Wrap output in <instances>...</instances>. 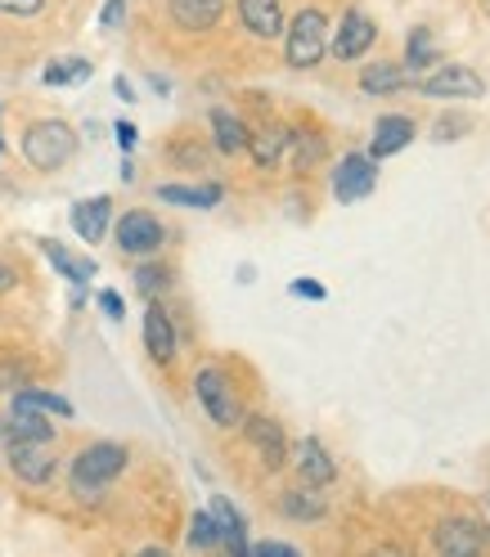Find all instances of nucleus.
Masks as SVG:
<instances>
[{
  "instance_id": "obj_27",
  "label": "nucleus",
  "mask_w": 490,
  "mask_h": 557,
  "mask_svg": "<svg viewBox=\"0 0 490 557\" xmlns=\"http://www.w3.org/2000/svg\"><path fill=\"white\" fill-rule=\"evenodd\" d=\"M41 82L46 86H82V82H90V59H54V63H46Z\"/></svg>"
},
{
  "instance_id": "obj_6",
  "label": "nucleus",
  "mask_w": 490,
  "mask_h": 557,
  "mask_svg": "<svg viewBox=\"0 0 490 557\" xmlns=\"http://www.w3.org/2000/svg\"><path fill=\"white\" fill-rule=\"evenodd\" d=\"M432 540H437L441 557H486V548H490V531L477 517H445L432 531Z\"/></svg>"
},
{
  "instance_id": "obj_8",
  "label": "nucleus",
  "mask_w": 490,
  "mask_h": 557,
  "mask_svg": "<svg viewBox=\"0 0 490 557\" xmlns=\"http://www.w3.org/2000/svg\"><path fill=\"white\" fill-rule=\"evenodd\" d=\"M378 189V162L369 153H346L333 166V198L338 202H360Z\"/></svg>"
},
{
  "instance_id": "obj_36",
  "label": "nucleus",
  "mask_w": 490,
  "mask_h": 557,
  "mask_svg": "<svg viewBox=\"0 0 490 557\" xmlns=\"http://www.w3.org/2000/svg\"><path fill=\"white\" fill-rule=\"evenodd\" d=\"M253 557H302L293 544H279V540H261L257 548H253Z\"/></svg>"
},
{
  "instance_id": "obj_25",
  "label": "nucleus",
  "mask_w": 490,
  "mask_h": 557,
  "mask_svg": "<svg viewBox=\"0 0 490 557\" xmlns=\"http://www.w3.org/2000/svg\"><path fill=\"white\" fill-rule=\"evenodd\" d=\"M279 512H284L289 521H320L324 512H329V504L315 495V491H289V495H279Z\"/></svg>"
},
{
  "instance_id": "obj_16",
  "label": "nucleus",
  "mask_w": 490,
  "mask_h": 557,
  "mask_svg": "<svg viewBox=\"0 0 490 557\" xmlns=\"http://www.w3.org/2000/svg\"><path fill=\"white\" fill-rule=\"evenodd\" d=\"M238 18L257 41L284 37V10H279V0H238Z\"/></svg>"
},
{
  "instance_id": "obj_20",
  "label": "nucleus",
  "mask_w": 490,
  "mask_h": 557,
  "mask_svg": "<svg viewBox=\"0 0 490 557\" xmlns=\"http://www.w3.org/2000/svg\"><path fill=\"white\" fill-rule=\"evenodd\" d=\"M405 86H409V67H401V63H369L360 73L365 95H396Z\"/></svg>"
},
{
  "instance_id": "obj_26",
  "label": "nucleus",
  "mask_w": 490,
  "mask_h": 557,
  "mask_svg": "<svg viewBox=\"0 0 490 557\" xmlns=\"http://www.w3.org/2000/svg\"><path fill=\"white\" fill-rule=\"evenodd\" d=\"M289 153H293V166L297 171H310L315 162L324 158V135H315V131H289Z\"/></svg>"
},
{
  "instance_id": "obj_15",
  "label": "nucleus",
  "mask_w": 490,
  "mask_h": 557,
  "mask_svg": "<svg viewBox=\"0 0 490 557\" xmlns=\"http://www.w3.org/2000/svg\"><path fill=\"white\" fill-rule=\"evenodd\" d=\"M167 14L181 32H212L225 14V0H167Z\"/></svg>"
},
{
  "instance_id": "obj_34",
  "label": "nucleus",
  "mask_w": 490,
  "mask_h": 557,
  "mask_svg": "<svg viewBox=\"0 0 490 557\" xmlns=\"http://www.w3.org/2000/svg\"><path fill=\"white\" fill-rule=\"evenodd\" d=\"M122 23H126V0H109V5H103V14H99V27L113 32V27H122Z\"/></svg>"
},
{
  "instance_id": "obj_23",
  "label": "nucleus",
  "mask_w": 490,
  "mask_h": 557,
  "mask_svg": "<svg viewBox=\"0 0 490 557\" xmlns=\"http://www.w3.org/2000/svg\"><path fill=\"white\" fill-rule=\"evenodd\" d=\"M158 198L171 207H217L225 198V189L221 185H162Z\"/></svg>"
},
{
  "instance_id": "obj_21",
  "label": "nucleus",
  "mask_w": 490,
  "mask_h": 557,
  "mask_svg": "<svg viewBox=\"0 0 490 557\" xmlns=\"http://www.w3.org/2000/svg\"><path fill=\"white\" fill-rule=\"evenodd\" d=\"M248 126H243L230 109H212V145L221 149V153H243L248 149Z\"/></svg>"
},
{
  "instance_id": "obj_11",
  "label": "nucleus",
  "mask_w": 490,
  "mask_h": 557,
  "mask_svg": "<svg viewBox=\"0 0 490 557\" xmlns=\"http://www.w3.org/2000/svg\"><path fill=\"white\" fill-rule=\"evenodd\" d=\"M293 472H297V481L306 485V491H324V485L338 481L333 455H329V449L315 441V436H302V441L293 445Z\"/></svg>"
},
{
  "instance_id": "obj_7",
  "label": "nucleus",
  "mask_w": 490,
  "mask_h": 557,
  "mask_svg": "<svg viewBox=\"0 0 490 557\" xmlns=\"http://www.w3.org/2000/svg\"><path fill=\"white\" fill-rule=\"evenodd\" d=\"M10 459V472L23 481V485H46L59 468V455H54V441H10L5 449Z\"/></svg>"
},
{
  "instance_id": "obj_12",
  "label": "nucleus",
  "mask_w": 490,
  "mask_h": 557,
  "mask_svg": "<svg viewBox=\"0 0 490 557\" xmlns=\"http://www.w3.org/2000/svg\"><path fill=\"white\" fill-rule=\"evenodd\" d=\"M373 41H378V23H373L365 10H346L342 23H338V32L329 37V50H333L342 63H352V59H360Z\"/></svg>"
},
{
  "instance_id": "obj_9",
  "label": "nucleus",
  "mask_w": 490,
  "mask_h": 557,
  "mask_svg": "<svg viewBox=\"0 0 490 557\" xmlns=\"http://www.w3.org/2000/svg\"><path fill=\"white\" fill-rule=\"evenodd\" d=\"M243 436H248V445L261 455L266 472H284L289 468V436H284V428H279L274 418H266V413L243 418Z\"/></svg>"
},
{
  "instance_id": "obj_5",
  "label": "nucleus",
  "mask_w": 490,
  "mask_h": 557,
  "mask_svg": "<svg viewBox=\"0 0 490 557\" xmlns=\"http://www.w3.org/2000/svg\"><path fill=\"white\" fill-rule=\"evenodd\" d=\"M418 95H428V99H481L486 82H481V73H473L468 63H437V67H428V77L418 82Z\"/></svg>"
},
{
  "instance_id": "obj_22",
  "label": "nucleus",
  "mask_w": 490,
  "mask_h": 557,
  "mask_svg": "<svg viewBox=\"0 0 490 557\" xmlns=\"http://www.w3.org/2000/svg\"><path fill=\"white\" fill-rule=\"evenodd\" d=\"M248 153H253L257 166H274L289 153V131L284 126H261L257 135H248Z\"/></svg>"
},
{
  "instance_id": "obj_28",
  "label": "nucleus",
  "mask_w": 490,
  "mask_h": 557,
  "mask_svg": "<svg viewBox=\"0 0 490 557\" xmlns=\"http://www.w3.org/2000/svg\"><path fill=\"white\" fill-rule=\"evenodd\" d=\"M405 67H409V73H428V67H437V46H432V32L428 27H414L409 32Z\"/></svg>"
},
{
  "instance_id": "obj_14",
  "label": "nucleus",
  "mask_w": 490,
  "mask_h": 557,
  "mask_svg": "<svg viewBox=\"0 0 490 557\" xmlns=\"http://www.w3.org/2000/svg\"><path fill=\"white\" fill-rule=\"evenodd\" d=\"M414 145V122L401 117V113H388L373 122V139H369V158L382 162V158H396L401 149Z\"/></svg>"
},
{
  "instance_id": "obj_1",
  "label": "nucleus",
  "mask_w": 490,
  "mask_h": 557,
  "mask_svg": "<svg viewBox=\"0 0 490 557\" xmlns=\"http://www.w3.org/2000/svg\"><path fill=\"white\" fill-rule=\"evenodd\" d=\"M126 463H131V455H126V445H118V441H95V445H86L82 455L73 459V468H68L73 495H77V499H99V495L126 472Z\"/></svg>"
},
{
  "instance_id": "obj_4",
  "label": "nucleus",
  "mask_w": 490,
  "mask_h": 557,
  "mask_svg": "<svg viewBox=\"0 0 490 557\" xmlns=\"http://www.w3.org/2000/svg\"><path fill=\"white\" fill-rule=\"evenodd\" d=\"M194 396H198V405L207 409V418H212L217 428H238L243 423V405L234 396V382L221 369H198Z\"/></svg>"
},
{
  "instance_id": "obj_33",
  "label": "nucleus",
  "mask_w": 490,
  "mask_h": 557,
  "mask_svg": "<svg viewBox=\"0 0 490 557\" xmlns=\"http://www.w3.org/2000/svg\"><path fill=\"white\" fill-rule=\"evenodd\" d=\"M41 10H46V0H0V14H14V18H32Z\"/></svg>"
},
{
  "instance_id": "obj_24",
  "label": "nucleus",
  "mask_w": 490,
  "mask_h": 557,
  "mask_svg": "<svg viewBox=\"0 0 490 557\" xmlns=\"http://www.w3.org/2000/svg\"><path fill=\"white\" fill-rule=\"evenodd\" d=\"M41 252L50 257V265H54L59 274H68V278H73L77 288H82V284H90V278H95V261H77V257L68 252L63 243H54V238H41Z\"/></svg>"
},
{
  "instance_id": "obj_2",
  "label": "nucleus",
  "mask_w": 490,
  "mask_h": 557,
  "mask_svg": "<svg viewBox=\"0 0 490 557\" xmlns=\"http://www.w3.org/2000/svg\"><path fill=\"white\" fill-rule=\"evenodd\" d=\"M73 153H77V131L59 117H41L23 131V158L37 171H59L73 162Z\"/></svg>"
},
{
  "instance_id": "obj_17",
  "label": "nucleus",
  "mask_w": 490,
  "mask_h": 557,
  "mask_svg": "<svg viewBox=\"0 0 490 557\" xmlns=\"http://www.w3.org/2000/svg\"><path fill=\"white\" fill-rule=\"evenodd\" d=\"M109 216H113V198H109V194H99V198H82V202H73V216H68V221H73V230L95 248V243L109 234Z\"/></svg>"
},
{
  "instance_id": "obj_43",
  "label": "nucleus",
  "mask_w": 490,
  "mask_h": 557,
  "mask_svg": "<svg viewBox=\"0 0 490 557\" xmlns=\"http://www.w3.org/2000/svg\"><path fill=\"white\" fill-rule=\"evenodd\" d=\"M0 153H5V135H0Z\"/></svg>"
},
{
  "instance_id": "obj_10",
  "label": "nucleus",
  "mask_w": 490,
  "mask_h": 557,
  "mask_svg": "<svg viewBox=\"0 0 490 557\" xmlns=\"http://www.w3.org/2000/svg\"><path fill=\"white\" fill-rule=\"evenodd\" d=\"M162 238H167L162 221L149 216L145 207H135V212L118 216V248H122L126 257H154V252L162 248Z\"/></svg>"
},
{
  "instance_id": "obj_35",
  "label": "nucleus",
  "mask_w": 490,
  "mask_h": 557,
  "mask_svg": "<svg viewBox=\"0 0 490 557\" xmlns=\"http://www.w3.org/2000/svg\"><path fill=\"white\" fill-rule=\"evenodd\" d=\"M293 297H306V301H324V284L320 278H293Z\"/></svg>"
},
{
  "instance_id": "obj_32",
  "label": "nucleus",
  "mask_w": 490,
  "mask_h": 557,
  "mask_svg": "<svg viewBox=\"0 0 490 557\" xmlns=\"http://www.w3.org/2000/svg\"><path fill=\"white\" fill-rule=\"evenodd\" d=\"M27 387V364L19 356H0V396Z\"/></svg>"
},
{
  "instance_id": "obj_18",
  "label": "nucleus",
  "mask_w": 490,
  "mask_h": 557,
  "mask_svg": "<svg viewBox=\"0 0 490 557\" xmlns=\"http://www.w3.org/2000/svg\"><path fill=\"white\" fill-rule=\"evenodd\" d=\"M207 512H212V521H217V540L225 544V553H230V557H253V548H248V527H243V517L234 512V504H230V499H221V495H217Z\"/></svg>"
},
{
  "instance_id": "obj_40",
  "label": "nucleus",
  "mask_w": 490,
  "mask_h": 557,
  "mask_svg": "<svg viewBox=\"0 0 490 557\" xmlns=\"http://www.w3.org/2000/svg\"><path fill=\"white\" fill-rule=\"evenodd\" d=\"M468 131V122H441L437 126V139H454V135H464Z\"/></svg>"
},
{
  "instance_id": "obj_39",
  "label": "nucleus",
  "mask_w": 490,
  "mask_h": 557,
  "mask_svg": "<svg viewBox=\"0 0 490 557\" xmlns=\"http://www.w3.org/2000/svg\"><path fill=\"white\" fill-rule=\"evenodd\" d=\"M19 284V265H10V261H0V293H10Z\"/></svg>"
},
{
  "instance_id": "obj_3",
  "label": "nucleus",
  "mask_w": 490,
  "mask_h": 557,
  "mask_svg": "<svg viewBox=\"0 0 490 557\" xmlns=\"http://www.w3.org/2000/svg\"><path fill=\"white\" fill-rule=\"evenodd\" d=\"M324 54H329V18L320 10H302L289 23V37H284L289 67H315Z\"/></svg>"
},
{
  "instance_id": "obj_30",
  "label": "nucleus",
  "mask_w": 490,
  "mask_h": 557,
  "mask_svg": "<svg viewBox=\"0 0 490 557\" xmlns=\"http://www.w3.org/2000/svg\"><path fill=\"white\" fill-rule=\"evenodd\" d=\"M135 288L145 293V297H158V293H167V288H171V270H167V265H158V261L139 265V270H135Z\"/></svg>"
},
{
  "instance_id": "obj_38",
  "label": "nucleus",
  "mask_w": 490,
  "mask_h": 557,
  "mask_svg": "<svg viewBox=\"0 0 490 557\" xmlns=\"http://www.w3.org/2000/svg\"><path fill=\"white\" fill-rule=\"evenodd\" d=\"M113 131H118V145L131 153V149H135V139H139V135H135V126H131V122H118Z\"/></svg>"
},
{
  "instance_id": "obj_29",
  "label": "nucleus",
  "mask_w": 490,
  "mask_h": 557,
  "mask_svg": "<svg viewBox=\"0 0 490 557\" xmlns=\"http://www.w3.org/2000/svg\"><path fill=\"white\" fill-rule=\"evenodd\" d=\"M14 405H27L37 413H54V418H73V405H68L63 396H54V392H41V387H19Z\"/></svg>"
},
{
  "instance_id": "obj_19",
  "label": "nucleus",
  "mask_w": 490,
  "mask_h": 557,
  "mask_svg": "<svg viewBox=\"0 0 490 557\" xmlns=\"http://www.w3.org/2000/svg\"><path fill=\"white\" fill-rule=\"evenodd\" d=\"M0 432H5V441H54V428L50 418L27 409V405H10L5 423H0Z\"/></svg>"
},
{
  "instance_id": "obj_31",
  "label": "nucleus",
  "mask_w": 490,
  "mask_h": 557,
  "mask_svg": "<svg viewBox=\"0 0 490 557\" xmlns=\"http://www.w3.org/2000/svg\"><path fill=\"white\" fill-rule=\"evenodd\" d=\"M189 544L194 548H217L221 540H217V521H212V512H194V521H189Z\"/></svg>"
},
{
  "instance_id": "obj_41",
  "label": "nucleus",
  "mask_w": 490,
  "mask_h": 557,
  "mask_svg": "<svg viewBox=\"0 0 490 557\" xmlns=\"http://www.w3.org/2000/svg\"><path fill=\"white\" fill-rule=\"evenodd\" d=\"M365 557H409V553H401V548H373V553H365Z\"/></svg>"
},
{
  "instance_id": "obj_42",
  "label": "nucleus",
  "mask_w": 490,
  "mask_h": 557,
  "mask_svg": "<svg viewBox=\"0 0 490 557\" xmlns=\"http://www.w3.org/2000/svg\"><path fill=\"white\" fill-rule=\"evenodd\" d=\"M135 557H171V553H167V548H139Z\"/></svg>"
},
{
  "instance_id": "obj_37",
  "label": "nucleus",
  "mask_w": 490,
  "mask_h": 557,
  "mask_svg": "<svg viewBox=\"0 0 490 557\" xmlns=\"http://www.w3.org/2000/svg\"><path fill=\"white\" fill-rule=\"evenodd\" d=\"M99 310H103L109 320H122V315H126V301H122L118 293H99Z\"/></svg>"
},
{
  "instance_id": "obj_13",
  "label": "nucleus",
  "mask_w": 490,
  "mask_h": 557,
  "mask_svg": "<svg viewBox=\"0 0 490 557\" xmlns=\"http://www.w3.org/2000/svg\"><path fill=\"white\" fill-rule=\"evenodd\" d=\"M176 324H171V315L158 306V301H149V310H145V351H149V360L154 364H171L176 360Z\"/></svg>"
}]
</instances>
